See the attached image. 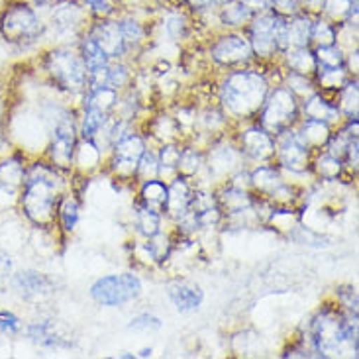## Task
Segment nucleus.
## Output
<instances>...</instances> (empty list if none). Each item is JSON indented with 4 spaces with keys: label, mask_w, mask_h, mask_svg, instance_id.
I'll return each mask as SVG.
<instances>
[{
    "label": "nucleus",
    "mask_w": 359,
    "mask_h": 359,
    "mask_svg": "<svg viewBox=\"0 0 359 359\" xmlns=\"http://www.w3.org/2000/svg\"><path fill=\"white\" fill-rule=\"evenodd\" d=\"M312 14L301 12L292 18H287V28H285V39H287V49L289 48H309L311 46V28Z\"/></svg>",
    "instance_id": "nucleus-33"
},
{
    "label": "nucleus",
    "mask_w": 359,
    "mask_h": 359,
    "mask_svg": "<svg viewBox=\"0 0 359 359\" xmlns=\"http://www.w3.org/2000/svg\"><path fill=\"white\" fill-rule=\"evenodd\" d=\"M285 173L281 167H277L273 161L269 163H257V165H250V183H252V191L262 198H269L283 183H285Z\"/></svg>",
    "instance_id": "nucleus-26"
},
{
    "label": "nucleus",
    "mask_w": 359,
    "mask_h": 359,
    "mask_svg": "<svg viewBox=\"0 0 359 359\" xmlns=\"http://www.w3.org/2000/svg\"><path fill=\"white\" fill-rule=\"evenodd\" d=\"M159 177V163H157V151L154 147H147L144 156L140 159L136 169V184L147 179H156Z\"/></svg>",
    "instance_id": "nucleus-48"
},
{
    "label": "nucleus",
    "mask_w": 359,
    "mask_h": 359,
    "mask_svg": "<svg viewBox=\"0 0 359 359\" xmlns=\"http://www.w3.org/2000/svg\"><path fill=\"white\" fill-rule=\"evenodd\" d=\"M29 2H32V4H34V6H36V8H48L49 4H51V2H53V0H29Z\"/></svg>",
    "instance_id": "nucleus-60"
},
{
    "label": "nucleus",
    "mask_w": 359,
    "mask_h": 359,
    "mask_svg": "<svg viewBox=\"0 0 359 359\" xmlns=\"http://www.w3.org/2000/svg\"><path fill=\"white\" fill-rule=\"evenodd\" d=\"M232 2H236V0H212V6L218 10V8H222V6H228V4H232Z\"/></svg>",
    "instance_id": "nucleus-61"
},
{
    "label": "nucleus",
    "mask_w": 359,
    "mask_h": 359,
    "mask_svg": "<svg viewBox=\"0 0 359 359\" xmlns=\"http://www.w3.org/2000/svg\"><path fill=\"white\" fill-rule=\"evenodd\" d=\"M144 285L134 271L102 275L90 285V299L107 309H120L142 297Z\"/></svg>",
    "instance_id": "nucleus-13"
},
{
    "label": "nucleus",
    "mask_w": 359,
    "mask_h": 359,
    "mask_svg": "<svg viewBox=\"0 0 359 359\" xmlns=\"http://www.w3.org/2000/svg\"><path fill=\"white\" fill-rule=\"evenodd\" d=\"M301 118H309V120H320L330 124L332 128H338L344 122L340 110L334 102V97L322 93V90H314L312 95L301 100Z\"/></svg>",
    "instance_id": "nucleus-21"
},
{
    "label": "nucleus",
    "mask_w": 359,
    "mask_h": 359,
    "mask_svg": "<svg viewBox=\"0 0 359 359\" xmlns=\"http://www.w3.org/2000/svg\"><path fill=\"white\" fill-rule=\"evenodd\" d=\"M285 28L287 20L275 16L273 12H262L250 20V24L243 28V34L250 39L255 63L269 65L279 59V55L287 49Z\"/></svg>",
    "instance_id": "nucleus-7"
},
{
    "label": "nucleus",
    "mask_w": 359,
    "mask_h": 359,
    "mask_svg": "<svg viewBox=\"0 0 359 359\" xmlns=\"http://www.w3.org/2000/svg\"><path fill=\"white\" fill-rule=\"evenodd\" d=\"M183 142H171V144H161L157 146V163H159V179L169 183L173 177L179 175L177 165H179V156H181Z\"/></svg>",
    "instance_id": "nucleus-39"
},
{
    "label": "nucleus",
    "mask_w": 359,
    "mask_h": 359,
    "mask_svg": "<svg viewBox=\"0 0 359 359\" xmlns=\"http://www.w3.org/2000/svg\"><path fill=\"white\" fill-rule=\"evenodd\" d=\"M269 12H273L279 18L287 20L301 14L304 10H302L301 0H271V10Z\"/></svg>",
    "instance_id": "nucleus-53"
},
{
    "label": "nucleus",
    "mask_w": 359,
    "mask_h": 359,
    "mask_svg": "<svg viewBox=\"0 0 359 359\" xmlns=\"http://www.w3.org/2000/svg\"><path fill=\"white\" fill-rule=\"evenodd\" d=\"M151 26H154L151 41L165 39L169 43H184L193 39L194 32L198 28V20L191 10L184 8L177 0H161L154 12Z\"/></svg>",
    "instance_id": "nucleus-11"
},
{
    "label": "nucleus",
    "mask_w": 359,
    "mask_h": 359,
    "mask_svg": "<svg viewBox=\"0 0 359 359\" xmlns=\"http://www.w3.org/2000/svg\"><path fill=\"white\" fill-rule=\"evenodd\" d=\"M8 281L20 299L28 302L46 301L48 297H51V292L55 291L53 281L46 273L38 271V269H20V271L12 273Z\"/></svg>",
    "instance_id": "nucleus-18"
},
{
    "label": "nucleus",
    "mask_w": 359,
    "mask_h": 359,
    "mask_svg": "<svg viewBox=\"0 0 359 359\" xmlns=\"http://www.w3.org/2000/svg\"><path fill=\"white\" fill-rule=\"evenodd\" d=\"M41 12H46L43 41L49 46H77L90 22V14L79 0H53Z\"/></svg>",
    "instance_id": "nucleus-5"
},
{
    "label": "nucleus",
    "mask_w": 359,
    "mask_h": 359,
    "mask_svg": "<svg viewBox=\"0 0 359 359\" xmlns=\"http://www.w3.org/2000/svg\"><path fill=\"white\" fill-rule=\"evenodd\" d=\"M281 83L299 100L306 98L316 90V83H314V79L311 75H301V73H292V71H283Z\"/></svg>",
    "instance_id": "nucleus-45"
},
{
    "label": "nucleus",
    "mask_w": 359,
    "mask_h": 359,
    "mask_svg": "<svg viewBox=\"0 0 359 359\" xmlns=\"http://www.w3.org/2000/svg\"><path fill=\"white\" fill-rule=\"evenodd\" d=\"M206 57L218 71H232L255 63L243 29H216L206 43Z\"/></svg>",
    "instance_id": "nucleus-9"
},
{
    "label": "nucleus",
    "mask_w": 359,
    "mask_h": 359,
    "mask_svg": "<svg viewBox=\"0 0 359 359\" xmlns=\"http://www.w3.org/2000/svg\"><path fill=\"white\" fill-rule=\"evenodd\" d=\"M167 297L173 302L177 312L181 314H191V312L201 311L204 302V291L194 285V283L187 281H171L167 283Z\"/></svg>",
    "instance_id": "nucleus-25"
},
{
    "label": "nucleus",
    "mask_w": 359,
    "mask_h": 359,
    "mask_svg": "<svg viewBox=\"0 0 359 359\" xmlns=\"http://www.w3.org/2000/svg\"><path fill=\"white\" fill-rule=\"evenodd\" d=\"M142 134L147 137V142H156L157 146L171 142H184L183 130L177 124L171 110H159L157 114H154L146 122V132Z\"/></svg>",
    "instance_id": "nucleus-23"
},
{
    "label": "nucleus",
    "mask_w": 359,
    "mask_h": 359,
    "mask_svg": "<svg viewBox=\"0 0 359 359\" xmlns=\"http://www.w3.org/2000/svg\"><path fill=\"white\" fill-rule=\"evenodd\" d=\"M14 273V257L12 253L0 248V283H6Z\"/></svg>",
    "instance_id": "nucleus-55"
},
{
    "label": "nucleus",
    "mask_w": 359,
    "mask_h": 359,
    "mask_svg": "<svg viewBox=\"0 0 359 359\" xmlns=\"http://www.w3.org/2000/svg\"><path fill=\"white\" fill-rule=\"evenodd\" d=\"M39 71L63 95L83 98L87 93L88 71L77 46H48L39 55Z\"/></svg>",
    "instance_id": "nucleus-3"
},
{
    "label": "nucleus",
    "mask_w": 359,
    "mask_h": 359,
    "mask_svg": "<svg viewBox=\"0 0 359 359\" xmlns=\"http://www.w3.org/2000/svg\"><path fill=\"white\" fill-rule=\"evenodd\" d=\"M120 358H126V359H134V358H136V355H134V353H130V351H122V353H120Z\"/></svg>",
    "instance_id": "nucleus-62"
},
{
    "label": "nucleus",
    "mask_w": 359,
    "mask_h": 359,
    "mask_svg": "<svg viewBox=\"0 0 359 359\" xmlns=\"http://www.w3.org/2000/svg\"><path fill=\"white\" fill-rule=\"evenodd\" d=\"M277 63L281 65L283 71H292V73H301V75H314L316 71V59L312 48H289L283 51Z\"/></svg>",
    "instance_id": "nucleus-29"
},
{
    "label": "nucleus",
    "mask_w": 359,
    "mask_h": 359,
    "mask_svg": "<svg viewBox=\"0 0 359 359\" xmlns=\"http://www.w3.org/2000/svg\"><path fill=\"white\" fill-rule=\"evenodd\" d=\"M336 304L340 306L344 312H350V314H358V291L355 287L351 285H341L336 289Z\"/></svg>",
    "instance_id": "nucleus-50"
},
{
    "label": "nucleus",
    "mask_w": 359,
    "mask_h": 359,
    "mask_svg": "<svg viewBox=\"0 0 359 359\" xmlns=\"http://www.w3.org/2000/svg\"><path fill=\"white\" fill-rule=\"evenodd\" d=\"M311 171L314 179L324 184L340 183L344 177H348L344 161L338 159V157H334L332 154H328V151H324V149L316 151L312 156Z\"/></svg>",
    "instance_id": "nucleus-27"
},
{
    "label": "nucleus",
    "mask_w": 359,
    "mask_h": 359,
    "mask_svg": "<svg viewBox=\"0 0 359 359\" xmlns=\"http://www.w3.org/2000/svg\"><path fill=\"white\" fill-rule=\"evenodd\" d=\"M67 173L59 171L43 156L29 157L16 204L20 214L34 228L49 232L55 228L61 196L71 189Z\"/></svg>",
    "instance_id": "nucleus-1"
},
{
    "label": "nucleus",
    "mask_w": 359,
    "mask_h": 359,
    "mask_svg": "<svg viewBox=\"0 0 359 359\" xmlns=\"http://www.w3.org/2000/svg\"><path fill=\"white\" fill-rule=\"evenodd\" d=\"M77 49L81 59H83L85 65H87L88 73H95L98 69H104L110 65V59L107 57V53L98 48L97 43H95V39L90 38L87 32L79 38Z\"/></svg>",
    "instance_id": "nucleus-41"
},
{
    "label": "nucleus",
    "mask_w": 359,
    "mask_h": 359,
    "mask_svg": "<svg viewBox=\"0 0 359 359\" xmlns=\"http://www.w3.org/2000/svg\"><path fill=\"white\" fill-rule=\"evenodd\" d=\"M359 48H353L350 51H346V69L351 77H358L359 75Z\"/></svg>",
    "instance_id": "nucleus-56"
},
{
    "label": "nucleus",
    "mask_w": 359,
    "mask_h": 359,
    "mask_svg": "<svg viewBox=\"0 0 359 359\" xmlns=\"http://www.w3.org/2000/svg\"><path fill=\"white\" fill-rule=\"evenodd\" d=\"M338 26L330 18L316 14L312 18L311 28V48H320V46H334L338 43Z\"/></svg>",
    "instance_id": "nucleus-44"
},
{
    "label": "nucleus",
    "mask_w": 359,
    "mask_h": 359,
    "mask_svg": "<svg viewBox=\"0 0 359 359\" xmlns=\"http://www.w3.org/2000/svg\"><path fill=\"white\" fill-rule=\"evenodd\" d=\"M253 16L255 14L245 4H242L240 0H236L232 4L222 6V8H218L214 12L218 29H243L250 24V20Z\"/></svg>",
    "instance_id": "nucleus-32"
},
{
    "label": "nucleus",
    "mask_w": 359,
    "mask_h": 359,
    "mask_svg": "<svg viewBox=\"0 0 359 359\" xmlns=\"http://www.w3.org/2000/svg\"><path fill=\"white\" fill-rule=\"evenodd\" d=\"M118 24H120V29H122V38H124V43H126L128 49V59L132 61L134 59V53L136 57L140 53H144L146 48L151 43V38H154V26H151V20L147 22L146 18L137 16L134 10L122 8L116 14Z\"/></svg>",
    "instance_id": "nucleus-17"
},
{
    "label": "nucleus",
    "mask_w": 359,
    "mask_h": 359,
    "mask_svg": "<svg viewBox=\"0 0 359 359\" xmlns=\"http://www.w3.org/2000/svg\"><path fill=\"white\" fill-rule=\"evenodd\" d=\"M179 4H183L184 8H189L193 12L196 18H203V16H210L216 12L212 6V0H177Z\"/></svg>",
    "instance_id": "nucleus-54"
},
{
    "label": "nucleus",
    "mask_w": 359,
    "mask_h": 359,
    "mask_svg": "<svg viewBox=\"0 0 359 359\" xmlns=\"http://www.w3.org/2000/svg\"><path fill=\"white\" fill-rule=\"evenodd\" d=\"M79 220H81V198H79L77 193H73L69 189L67 193L61 196L57 206V220H55V228L59 232L73 233L77 230Z\"/></svg>",
    "instance_id": "nucleus-31"
},
{
    "label": "nucleus",
    "mask_w": 359,
    "mask_h": 359,
    "mask_svg": "<svg viewBox=\"0 0 359 359\" xmlns=\"http://www.w3.org/2000/svg\"><path fill=\"white\" fill-rule=\"evenodd\" d=\"M232 136L248 165L273 161V157H275V136L269 134L265 128L259 126L255 120L233 128Z\"/></svg>",
    "instance_id": "nucleus-15"
},
{
    "label": "nucleus",
    "mask_w": 359,
    "mask_h": 359,
    "mask_svg": "<svg viewBox=\"0 0 359 359\" xmlns=\"http://www.w3.org/2000/svg\"><path fill=\"white\" fill-rule=\"evenodd\" d=\"M43 14L29 0H8L0 8V39L10 48L28 51L43 41Z\"/></svg>",
    "instance_id": "nucleus-4"
},
{
    "label": "nucleus",
    "mask_w": 359,
    "mask_h": 359,
    "mask_svg": "<svg viewBox=\"0 0 359 359\" xmlns=\"http://www.w3.org/2000/svg\"><path fill=\"white\" fill-rule=\"evenodd\" d=\"M271 85L267 65L262 63L222 71L214 87V100L233 126H240L255 120Z\"/></svg>",
    "instance_id": "nucleus-2"
},
{
    "label": "nucleus",
    "mask_w": 359,
    "mask_h": 359,
    "mask_svg": "<svg viewBox=\"0 0 359 359\" xmlns=\"http://www.w3.org/2000/svg\"><path fill=\"white\" fill-rule=\"evenodd\" d=\"M194 216H196V224H198V232H212V230L222 228L224 214L218 208V204L206 208V210H201V212H194Z\"/></svg>",
    "instance_id": "nucleus-49"
},
{
    "label": "nucleus",
    "mask_w": 359,
    "mask_h": 359,
    "mask_svg": "<svg viewBox=\"0 0 359 359\" xmlns=\"http://www.w3.org/2000/svg\"><path fill=\"white\" fill-rule=\"evenodd\" d=\"M149 147L147 137L140 130H132L126 136L120 137L104 159V169L118 183L136 184V169L140 159Z\"/></svg>",
    "instance_id": "nucleus-12"
},
{
    "label": "nucleus",
    "mask_w": 359,
    "mask_h": 359,
    "mask_svg": "<svg viewBox=\"0 0 359 359\" xmlns=\"http://www.w3.org/2000/svg\"><path fill=\"white\" fill-rule=\"evenodd\" d=\"M341 318L344 311L334 302H324L306 326L302 334L311 348L312 358H338L344 353L341 341Z\"/></svg>",
    "instance_id": "nucleus-6"
},
{
    "label": "nucleus",
    "mask_w": 359,
    "mask_h": 359,
    "mask_svg": "<svg viewBox=\"0 0 359 359\" xmlns=\"http://www.w3.org/2000/svg\"><path fill=\"white\" fill-rule=\"evenodd\" d=\"M108 116L110 114H104L97 108L81 104V110H79V137L95 140L98 136V132L107 124Z\"/></svg>",
    "instance_id": "nucleus-43"
},
{
    "label": "nucleus",
    "mask_w": 359,
    "mask_h": 359,
    "mask_svg": "<svg viewBox=\"0 0 359 359\" xmlns=\"http://www.w3.org/2000/svg\"><path fill=\"white\" fill-rule=\"evenodd\" d=\"M240 2L252 10L253 14H262V12L271 10V0H240Z\"/></svg>",
    "instance_id": "nucleus-57"
},
{
    "label": "nucleus",
    "mask_w": 359,
    "mask_h": 359,
    "mask_svg": "<svg viewBox=\"0 0 359 359\" xmlns=\"http://www.w3.org/2000/svg\"><path fill=\"white\" fill-rule=\"evenodd\" d=\"M29 157L32 156L20 147H12L6 156L0 157V196H18Z\"/></svg>",
    "instance_id": "nucleus-19"
},
{
    "label": "nucleus",
    "mask_w": 359,
    "mask_h": 359,
    "mask_svg": "<svg viewBox=\"0 0 359 359\" xmlns=\"http://www.w3.org/2000/svg\"><path fill=\"white\" fill-rule=\"evenodd\" d=\"M163 326V322L159 316L156 314H151V312H142V314H137L134 316L130 324H128V330H134V332H156L159 330Z\"/></svg>",
    "instance_id": "nucleus-51"
},
{
    "label": "nucleus",
    "mask_w": 359,
    "mask_h": 359,
    "mask_svg": "<svg viewBox=\"0 0 359 359\" xmlns=\"http://www.w3.org/2000/svg\"><path fill=\"white\" fill-rule=\"evenodd\" d=\"M163 214L149 208L146 204H142L140 201H134V228H136L137 238L142 240H149L156 233L163 230Z\"/></svg>",
    "instance_id": "nucleus-30"
},
{
    "label": "nucleus",
    "mask_w": 359,
    "mask_h": 359,
    "mask_svg": "<svg viewBox=\"0 0 359 359\" xmlns=\"http://www.w3.org/2000/svg\"><path fill=\"white\" fill-rule=\"evenodd\" d=\"M154 355V348H142V350L137 351L136 358H142V359H147Z\"/></svg>",
    "instance_id": "nucleus-59"
},
{
    "label": "nucleus",
    "mask_w": 359,
    "mask_h": 359,
    "mask_svg": "<svg viewBox=\"0 0 359 359\" xmlns=\"http://www.w3.org/2000/svg\"><path fill=\"white\" fill-rule=\"evenodd\" d=\"M134 77H136V69H134L130 59L110 61L107 69V87L114 88L118 93H124L126 88L132 87Z\"/></svg>",
    "instance_id": "nucleus-40"
},
{
    "label": "nucleus",
    "mask_w": 359,
    "mask_h": 359,
    "mask_svg": "<svg viewBox=\"0 0 359 359\" xmlns=\"http://www.w3.org/2000/svg\"><path fill=\"white\" fill-rule=\"evenodd\" d=\"M198 184V179L177 175L167 183V201L163 206V218L173 224L181 216L191 210L193 193Z\"/></svg>",
    "instance_id": "nucleus-20"
},
{
    "label": "nucleus",
    "mask_w": 359,
    "mask_h": 359,
    "mask_svg": "<svg viewBox=\"0 0 359 359\" xmlns=\"http://www.w3.org/2000/svg\"><path fill=\"white\" fill-rule=\"evenodd\" d=\"M350 77L351 75L348 73V69L346 67L316 69L314 75H312L314 83H316V88L322 90V93H326V95H330V97H334V95L348 83V79Z\"/></svg>",
    "instance_id": "nucleus-42"
},
{
    "label": "nucleus",
    "mask_w": 359,
    "mask_h": 359,
    "mask_svg": "<svg viewBox=\"0 0 359 359\" xmlns=\"http://www.w3.org/2000/svg\"><path fill=\"white\" fill-rule=\"evenodd\" d=\"M85 32L95 39V43L107 53V57L110 61L128 59L126 43H124V38H122V29H120L116 16H110V18H90Z\"/></svg>",
    "instance_id": "nucleus-16"
},
{
    "label": "nucleus",
    "mask_w": 359,
    "mask_h": 359,
    "mask_svg": "<svg viewBox=\"0 0 359 359\" xmlns=\"http://www.w3.org/2000/svg\"><path fill=\"white\" fill-rule=\"evenodd\" d=\"M177 171L183 177L201 179L204 171V147L196 146L193 142H183Z\"/></svg>",
    "instance_id": "nucleus-35"
},
{
    "label": "nucleus",
    "mask_w": 359,
    "mask_h": 359,
    "mask_svg": "<svg viewBox=\"0 0 359 359\" xmlns=\"http://www.w3.org/2000/svg\"><path fill=\"white\" fill-rule=\"evenodd\" d=\"M255 122L273 136H279L281 132L301 122V100L283 83H275L263 100Z\"/></svg>",
    "instance_id": "nucleus-8"
},
{
    "label": "nucleus",
    "mask_w": 359,
    "mask_h": 359,
    "mask_svg": "<svg viewBox=\"0 0 359 359\" xmlns=\"http://www.w3.org/2000/svg\"><path fill=\"white\" fill-rule=\"evenodd\" d=\"M301 224L299 206H271V210L265 218V226L273 228L277 233L291 236V232Z\"/></svg>",
    "instance_id": "nucleus-34"
},
{
    "label": "nucleus",
    "mask_w": 359,
    "mask_h": 359,
    "mask_svg": "<svg viewBox=\"0 0 359 359\" xmlns=\"http://www.w3.org/2000/svg\"><path fill=\"white\" fill-rule=\"evenodd\" d=\"M214 193H216V204L218 208L222 210L224 216H232L245 210V208H252L255 204V193L250 189H240V187H233L230 183H220L214 187Z\"/></svg>",
    "instance_id": "nucleus-24"
},
{
    "label": "nucleus",
    "mask_w": 359,
    "mask_h": 359,
    "mask_svg": "<svg viewBox=\"0 0 359 359\" xmlns=\"http://www.w3.org/2000/svg\"><path fill=\"white\" fill-rule=\"evenodd\" d=\"M301 2H302V10H304V12H309V14H312V16L320 14L322 4H324V0H301Z\"/></svg>",
    "instance_id": "nucleus-58"
},
{
    "label": "nucleus",
    "mask_w": 359,
    "mask_h": 359,
    "mask_svg": "<svg viewBox=\"0 0 359 359\" xmlns=\"http://www.w3.org/2000/svg\"><path fill=\"white\" fill-rule=\"evenodd\" d=\"M245 165L248 163L232 134L214 137L212 142H208V146L204 147V171L198 181L201 183L206 181V184L216 187L228 181V177Z\"/></svg>",
    "instance_id": "nucleus-10"
},
{
    "label": "nucleus",
    "mask_w": 359,
    "mask_h": 359,
    "mask_svg": "<svg viewBox=\"0 0 359 359\" xmlns=\"http://www.w3.org/2000/svg\"><path fill=\"white\" fill-rule=\"evenodd\" d=\"M104 159H107V154L98 147L95 140L79 137L75 144V154H73V173L71 175L88 179L104 167Z\"/></svg>",
    "instance_id": "nucleus-22"
},
{
    "label": "nucleus",
    "mask_w": 359,
    "mask_h": 359,
    "mask_svg": "<svg viewBox=\"0 0 359 359\" xmlns=\"http://www.w3.org/2000/svg\"><path fill=\"white\" fill-rule=\"evenodd\" d=\"M312 154L309 147L302 144L297 134V128H289L275 136V157L273 163L281 167L285 177H306L312 175L311 163Z\"/></svg>",
    "instance_id": "nucleus-14"
},
{
    "label": "nucleus",
    "mask_w": 359,
    "mask_h": 359,
    "mask_svg": "<svg viewBox=\"0 0 359 359\" xmlns=\"http://www.w3.org/2000/svg\"><path fill=\"white\" fill-rule=\"evenodd\" d=\"M79 2L87 8L90 18H110L122 10L118 0H79Z\"/></svg>",
    "instance_id": "nucleus-47"
},
{
    "label": "nucleus",
    "mask_w": 359,
    "mask_h": 359,
    "mask_svg": "<svg viewBox=\"0 0 359 359\" xmlns=\"http://www.w3.org/2000/svg\"><path fill=\"white\" fill-rule=\"evenodd\" d=\"M24 330L22 318L10 309H0V334L4 336H18Z\"/></svg>",
    "instance_id": "nucleus-52"
},
{
    "label": "nucleus",
    "mask_w": 359,
    "mask_h": 359,
    "mask_svg": "<svg viewBox=\"0 0 359 359\" xmlns=\"http://www.w3.org/2000/svg\"><path fill=\"white\" fill-rule=\"evenodd\" d=\"M118 100H120V93L114 88L100 85V87H88L87 93L81 98V104H87L104 112V114H112L116 108Z\"/></svg>",
    "instance_id": "nucleus-37"
},
{
    "label": "nucleus",
    "mask_w": 359,
    "mask_h": 359,
    "mask_svg": "<svg viewBox=\"0 0 359 359\" xmlns=\"http://www.w3.org/2000/svg\"><path fill=\"white\" fill-rule=\"evenodd\" d=\"M137 196L136 201H140L142 204H146L149 208H156L159 212L163 214V206H165L167 201V183L163 179H147V181H142L137 183Z\"/></svg>",
    "instance_id": "nucleus-36"
},
{
    "label": "nucleus",
    "mask_w": 359,
    "mask_h": 359,
    "mask_svg": "<svg viewBox=\"0 0 359 359\" xmlns=\"http://www.w3.org/2000/svg\"><path fill=\"white\" fill-rule=\"evenodd\" d=\"M297 134L302 140V144L311 149L312 154L324 149V146L328 144L330 140V134L334 128L326 122H320V120H309V118H301V122L297 124Z\"/></svg>",
    "instance_id": "nucleus-28"
},
{
    "label": "nucleus",
    "mask_w": 359,
    "mask_h": 359,
    "mask_svg": "<svg viewBox=\"0 0 359 359\" xmlns=\"http://www.w3.org/2000/svg\"><path fill=\"white\" fill-rule=\"evenodd\" d=\"M312 51H314V59H316V69L346 67V51L338 43L312 48Z\"/></svg>",
    "instance_id": "nucleus-46"
},
{
    "label": "nucleus",
    "mask_w": 359,
    "mask_h": 359,
    "mask_svg": "<svg viewBox=\"0 0 359 359\" xmlns=\"http://www.w3.org/2000/svg\"><path fill=\"white\" fill-rule=\"evenodd\" d=\"M334 102L340 110L341 118H359V81L350 77L348 83L334 95Z\"/></svg>",
    "instance_id": "nucleus-38"
}]
</instances>
